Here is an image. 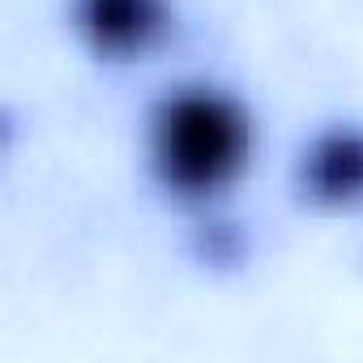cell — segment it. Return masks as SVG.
I'll return each mask as SVG.
<instances>
[{"label": "cell", "instance_id": "obj_2", "mask_svg": "<svg viewBox=\"0 0 363 363\" xmlns=\"http://www.w3.org/2000/svg\"><path fill=\"white\" fill-rule=\"evenodd\" d=\"M73 26L103 60H141L171 35V0H73Z\"/></svg>", "mask_w": 363, "mask_h": 363}, {"label": "cell", "instance_id": "obj_1", "mask_svg": "<svg viewBox=\"0 0 363 363\" xmlns=\"http://www.w3.org/2000/svg\"><path fill=\"white\" fill-rule=\"evenodd\" d=\"M252 116L218 86H175L150 116V171L175 201H214L231 193L252 162Z\"/></svg>", "mask_w": 363, "mask_h": 363}, {"label": "cell", "instance_id": "obj_3", "mask_svg": "<svg viewBox=\"0 0 363 363\" xmlns=\"http://www.w3.org/2000/svg\"><path fill=\"white\" fill-rule=\"evenodd\" d=\"M299 193L316 210H359L363 206V128L333 124L316 133L299 158Z\"/></svg>", "mask_w": 363, "mask_h": 363}]
</instances>
